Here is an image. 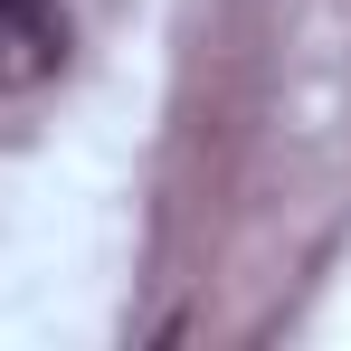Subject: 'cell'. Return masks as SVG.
Wrapping results in <instances>:
<instances>
[{
    "label": "cell",
    "instance_id": "6da1fadb",
    "mask_svg": "<svg viewBox=\"0 0 351 351\" xmlns=\"http://www.w3.org/2000/svg\"><path fill=\"white\" fill-rule=\"evenodd\" d=\"M66 58V19L58 0H0V95H29L48 86Z\"/></svg>",
    "mask_w": 351,
    "mask_h": 351
}]
</instances>
